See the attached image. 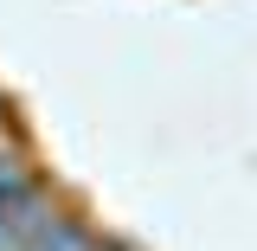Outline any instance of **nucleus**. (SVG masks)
<instances>
[{"label":"nucleus","instance_id":"f257e3e1","mask_svg":"<svg viewBox=\"0 0 257 251\" xmlns=\"http://www.w3.org/2000/svg\"><path fill=\"white\" fill-rule=\"evenodd\" d=\"M13 251H90V245H84V232H71L64 219H45L32 238H20Z\"/></svg>","mask_w":257,"mask_h":251}]
</instances>
